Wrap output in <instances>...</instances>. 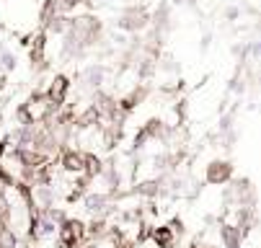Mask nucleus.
<instances>
[{"instance_id": "obj_9", "label": "nucleus", "mask_w": 261, "mask_h": 248, "mask_svg": "<svg viewBox=\"0 0 261 248\" xmlns=\"http://www.w3.org/2000/svg\"><path fill=\"white\" fill-rule=\"evenodd\" d=\"M3 150H5V142H0V155H3Z\"/></svg>"}, {"instance_id": "obj_1", "label": "nucleus", "mask_w": 261, "mask_h": 248, "mask_svg": "<svg viewBox=\"0 0 261 248\" xmlns=\"http://www.w3.org/2000/svg\"><path fill=\"white\" fill-rule=\"evenodd\" d=\"M52 109H55V104H52L47 96H34L29 104L23 106V119L26 122H42V119H47L52 114Z\"/></svg>"}, {"instance_id": "obj_5", "label": "nucleus", "mask_w": 261, "mask_h": 248, "mask_svg": "<svg viewBox=\"0 0 261 248\" xmlns=\"http://www.w3.org/2000/svg\"><path fill=\"white\" fill-rule=\"evenodd\" d=\"M176 227H181V223H174L171 227H158L155 233H152V238H155L158 248H171V243H174V230Z\"/></svg>"}, {"instance_id": "obj_4", "label": "nucleus", "mask_w": 261, "mask_h": 248, "mask_svg": "<svg viewBox=\"0 0 261 248\" xmlns=\"http://www.w3.org/2000/svg\"><path fill=\"white\" fill-rule=\"evenodd\" d=\"M62 165H65L67 173H83L86 171V155H80V153H65Z\"/></svg>"}, {"instance_id": "obj_8", "label": "nucleus", "mask_w": 261, "mask_h": 248, "mask_svg": "<svg viewBox=\"0 0 261 248\" xmlns=\"http://www.w3.org/2000/svg\"><path fill=\"white\" fill-rule=\"evenodd\" d=\"M78 3H83V0H60V5H65V8H73Z\"/></svg>"}, {"instance_id": "obj_2", "label": "nucleus", "mask_w": 261, "mask_h": 248, "mask_svg": "<svg viewBox=\"0 0 261 248\" xmlns=\"http://www.w3.org/2000/svg\"><path fill=\"white\" fill-rule=\"evenodd\" d=\"M83 225L78 223V220H67V223H62L60 227V243L65 248H75L80 241H83Z\"/></svg>"}, {"instance_id": "obj_7", "label": "nucleus", "mask_w": 261, "mask_h": 248, "mask_svg": "<svg viewBox=\"0 0 261 248\" xmlns=\"http://www.w3.org/2000/svg\"><path fill=\"white\" fill-rule=\"evenodd\" d=\"M42 54H44V34H37L31 36V57L42 60Z\"/></svg>"}, {"instance_id": "obj_6", "label": "nucleus", "mask_w": 261, "mask_h": 248, "mask_svg": "<svg viewBox=\"0 0 261 248\" xmlns=\"http://www.w3.org/2000/svg\"><path fill=\"white\" fill-rule=\"evenodd\" d=\"M228 176H230L228 163H212V168H210V181H225Z\"/></svg>"}, {"instance_id": "obj_3", "label": "nucleus", "mask_w": 261, "mask_h": 248, "mask_svg": "<svg viewBox=\"0 0 261 248\" xmlns=\"http://www.w3.org/2000/svg\"><path fill=\"white\" fill-rule=\"evenodd\" d=\"M67 78L65 75H57L55 80H52V86H49V93H47V98L52 101V104H62V101H65V93H67Z\"/></svg>"}]
</instances>
